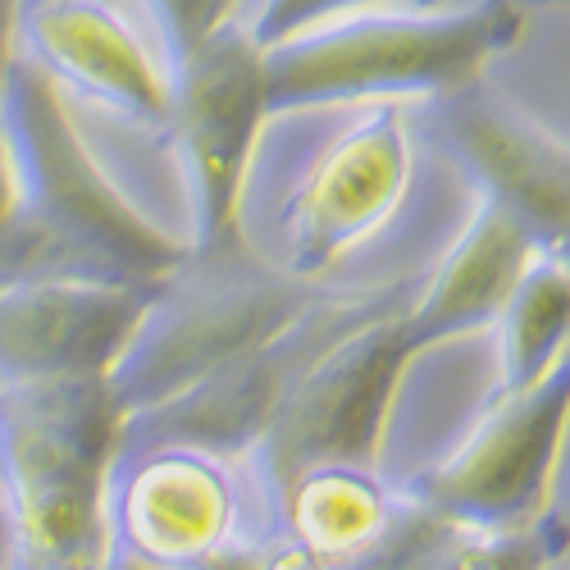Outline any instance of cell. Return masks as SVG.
Segmentation results:
<instances>
[{"instance_id": "5", "label": "cell", "mask_w": 570, "mask_h": 570, "mask_svg": "<svg viewBox=\"0 0 570 570\" xmlns=\"http://www.w3.org/2000/svg\"><path fill=\"white\" fill-rule=\"evenodd\" d=\"M274 480L256 448L178 434H115L106 465V561L219 570L261 552Z\"/></svg>"}, {"instance_id": "10", "label": "cell", "mask_w": 570, "mask_h": 570, "mask_svg": "<svg viewBox=\"0 0 570 570\" xmlns=\"http://www.w3.org/2000/svg\"><path fill=\"white\" fill-rule=\"evenodd\" d=\"M420 124L474 197L502 206L539 247H566L570 147L561 128L511 101L489 73L420 101Z\"/></svg>"}, {"instance_id": "2", "label": "cell", "mask_w": 570, "mask_h": 570, "mask_svg": "<svg viewBox=\"0 0 570 570\" xmlns=\"http://www.w3.org/2000/svg\"><path fill=\"white\" fill-rule=\"evenodd\" d=\"M566 402L570 356L534 384H507L489 328L411 343L370 461L465 534H530L548 470L566 452Z\"/></svg>"}, {"instance_id": "12", "label": "cell", "mask_w": 570, "mask_h": 570, "mask_svg": "<svg viewBox=\"0 0 570 570\" xmlns=\"http://www.w3.org/2000/svg\"><path fill=\"white\" fill-rule=\"evenodd\" d=\"M406 297H315L302 315L269 334L265 343L247 347L228 365L210 370L193 389L178 397L124 415L115 434H178V439H206V443H228V448H256L269 420L278 415L283 397L293 393L302 370L347 334L352 324L384 306H406Z\"/></svg>"}, {"instance_id": "20", "label": "cell", "mask_w": 570, "mask_h": 570, "mask_svg": "<svg viewBox=\"0 0 570 570\" xmlns=\"http://www.w3.org/2000/svg\"><path fill=\"white\" fill-rule=\"evenodd\" d=\"M19 6L23 0H0V87H6V73L19 56Z\"/></svg>"}, {"instance_id": "21", "label": "cell", "mask_w": 570, "mask_h": 570, "mask_svg": "<svg viewBox=\"0 0 570 570\" xmlns=\"http://www.w3.org/2000/svg\"><path fill=\"white\" fill-rule=\"evenodd\" d=\"M210 10H215V19H224V14H237V0H210Z\"/></svg>"}, {"instance_id": "4", "label": "cell", "mask_w": 570, "mask_h": 570, "mask_svg": "<svg viewBox=\"0 0 570 570\" xmlns=\"http://www.w3.org/2000/svg\"><path fill=\"white\" fill-rule=\"evenodd\" d=\"M106 374L0 384V570H106Z\"/></svg>"}, {"instance_id": "14", "label": "cell", "mask_w": 570, "mask_h": 570, "mask_svg": "<svg viewBox=\"0 0 570 570\" xmlns=\"http://www.w3.org/2000/svg\"><path fill=\"white\" fill-rule=\"evenodd\" d=\"M151 283L91 274H41L6 283L0 288V384L106 374Z\"/></svg>"}, {"instance_id": "19", "label": "cell", "mask_w": 570, "mask_h": 570, "mask_svg": "<svg viewBox=\"0 0 570 570\" xmlns=\"http://www.w3.org/2000/svg\"><path fill=\"white\" fill-rule=\"evenodd\" d=\"M14 215H19V174L10 156V137L0 128V224H10Z\"/></svg>"}, {"instance_id": "8", "label": "cell", "mask_w": 570, "mask_h": 570, "mask_svg": "<svg viewBox=\"0 0 570 570\" xmlns=\"http://www.w3.org/2000/svg\"><path fill=\"white\" fill-rule=\"evenodd\" d=\"M461 534L370 456H324L274 480L269 534L252 570H420Z\"/></svg>"}, {"instance_id": "6", "label": "cell", "mask_w": 570, "mask_h": 570, "mask_svg": "<svg viewBox=\"0 0 570 570\" xmlns=\"http://www.w3.org/2000/svg\"><path fill=\"white\" fill-rule=\"evenodd\" d=\"M320 293L265 269L237 243L187 252L141 302L124 347L106 370L115 415L151 411L247 347L278 334Z\"/></svg>"}, {"instance_id": "1", "label": "cell", "mask_w": 570, "mask_h": 570, "mask_svg": "<svg viewBox=\"0 0 570 570\" xmlns=\"http://www.w3.org/2000/svg\"><path fill=\"white\" fill-rule=\"evenodd\" d=\"M474 206L420 101L269 110L233 206V243L320 297H406Z\"/></svg>"}, {"instance_id": "17", "label": "cell", "mask_w": 570, "mask_h": 570, "mask_svg": "<svg viewBox=\"0 0 570 570\" xmlns=\"http://www.w3.org/2000/svg\"><path fill=\"white\" fill-rule=\"evenodd\" d=\"M402 6H439V0H261V14L247 28L261 46H274L328 19L361 14V10H402Z\"/></svg>"}, {"instance_id": "22", "label": "cell", "mask_w": 570, "mask_h": 570, "mask_svg": "<svg viewBox=\"0 0 570 570\" xmlns=\"http://www.w3.org/2000/svg\"><path fill=\"white\" fill-rule=\"evenodd\" d=\"M106 570H132V566H115V561H106ZM219 570H252V561H243V566H219Z\"/></svg>"}, {"instance_id": "13", "label": "cell", "mask_w": 570, "mask_h": 570, "mask_svg": "<svg viewBox=\"0 0 570 570\" xmlns=\"http://www.w3.org/2000/svg\"><path fill=\"white\" fill-rule=\"evenodd\" d=\"M402 311L406 306H384L365 315L302 370L256 443L269 480L324 456H370L393 370L406 352Z\"/></svg>"}, {"instance_id": "7", "label": "cell", "mask_w": 570, "mask_h": 570, "mask_svg": "<svg viewBox=\"0 0 570 570\" xmlns=\"http://www.w3.org/2000/svg\"><path fill=\"white\" fill-rule=\"evenodd\" d=\"M0 128L19 174V215L51 233L87 274L151 283L187 256L115 193L87 151L65 91L23 56H14L0 87Z\"/></svg>"}, {"instance_id": "9", "label": "cell", "mask_w": 570, "mask_h": 570, "mask_svg": "<svg viewBox=\"0 0 570 570\" xmlns=\"http://www.w3.org/2000/svg\"><path fill=\"white\" fill-rule=\"evenodd\" d=\"M265 115V51L243 19L224 14L169 65V137L193 197L197 252L233 243L237 187Z\"/></svg>"}, {"instance_id": "3", "label": "cell", "mask_w": 570, "mask_h": 570, "mask_svg": "<svg viewBox=\"0 0 570 570\" xmlns=\"http://www.w3.org/2000/svg\"><path fill=\"white\" fill-rule=\"evenodd\" d=\"M534 0L361 10L283 37L265 51L269 110L338 101H430L484 78L530 32Z\"/></svg>"}, {"instance_id": "11", "label": "cell", "mask_w": 570, "mask_h": 570, "mask_svg": "<svg viewBox=\"0 0 570 570\" xmlns=\"http://www.w3.org/2000/svg\"><path fill=\"white\" fill-rule=\"evenodd\" d=\"M19 56L51 78L78 115L169 132L165 56L119 0H23Z\"/></svg>"}, {"instance_id": "15", "label": "cell", "mask_w": 570, "mask_h": 570, "mask_svg": "<svg viewBox=\"0 0 570 570\" xmlns=\"http://www.w3.org/2000/svg\"><path fill=\"white\" fill-rule=\"evenodd\" d=\"M539 252H548V247H539L502 206L474 197L465 224L439 252V261L420 274L415 293L402 311L406 347L430 343V338L470 334V328H489L493 315L502 311L507 293L515 288L520 269Z\"/></svg>"}, {"instance_id": "16", "label": "cell", "mask_w": 570, "mask_h": 570, "mask_svg": "<svg viewBox=\"0 0 570 570\" xmlns=\"http://www.w3.org/2000/svg\"><path fill=\"white\" fill-rule=\"evenodd\" d=\"M507 384H534V379L570 356V261L566 247L539 252L520 269L515 288L489 324Z\"/></svg>"}, {"instance_id": "18", "label": "cell", "mask_w": 570, "mask_h": 570, "mask_svg": "<svg viewBox=\"0 0 570 570\" xmlns=\"http://www.w3.org/2000/svg\"><path fill=\"white\" fill-rule=\"evenodd\" d=\"M141 6H147V14H151L156 51L165 56V69L215 23L210 0H141Z\"/></svg>"}]
</instances>
